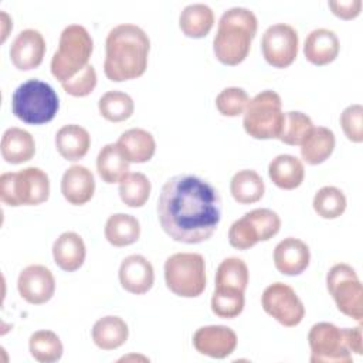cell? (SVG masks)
<instances>
[{
    "mask_svg": "<svg viewBox=\"0 0 363 363\" xmlns=\"http://www.w3.org/2000/svg\"><path fill=\"white\" fill-rule=\"evenodd\" d=\"M264 311L286 328L299 325L305 316V306L292 286L284 282L268 285L261 296Z\"/></svg>",
    "mask_w": 363,
    "mask_h": 363,
    "instance_id": "obj_12",
    "label": "cell"
},
{
    "mask_svg": "<svg viewBox=\"0 0 363 363\" xmlns=\"http://www.w3.org/2000/svg\"><path fill=\"white\" fill-rule=\"evenodd\" d=\"M116 146L129 163L149 162L156 150L153 135L142 128H132L125 130L119 136Z\"/></svg>",
    "mask_w": 363,
    "mask_h": 363,
    "instance_id": "obj_21",
    "label": "cell"
},
{
    "mask_svg": "<svg viewBox=\"0 0 363 363\" xmlns=\"http://www.w3.org/2000/svg\"><path fill=\"white\" fill-rule=\"evenodd\" d=\"M312 128H313L312 119L306 113L301 111H288L285 112V122H284L279 140L284 142L285 145L301 146V143L309 135Z\"/></svg>",
    "mask_w": 363,
    "mask_h": 363,
    "instance_id": "obj_38",
    "label": "cell"
},
{
    "mask_svg": "<svg viewBox=\"0 0 363 363\" xmlns=\"http://www.w3.org/2000/svg\"><path fill=\"white\" fill-rule=\"evenodd\" d=\"M96 170L105 183H119L129 173V162L116 143H108L98 153Z\"/></svg>",
    "mask_w": 363,
    "mask_h": 363,
    "instance_id": "obj_31",
    "label": "cell"
},
{
    "mask_svg": "<svg viewBox=\"0 0 363 363\" xmlns=\"http://www.w3.org/2000/svg\"><path fill=\"white\" fill-rule=\"evenodd\" d=\"M328 4L335 16L345 20L357 17L362 10V0H330Z\"/></svg>",
    "mask_w": 363,
    "mask_h": 363,
    "instance_id": "obj_42",
    "label": "cell"
},
{
    "mask_svg": "<svg viewBox=\"0 0 363 363\" xmlns=\"http://www.w3.org/2000/svg\"><path fill=\"white\" fill-rule=\"evenodd\" d=\"M362 116L363 108L360 104L349 105L340 113V125L346 138L354 143H360L363 140V129H362Z\"/></svg>",
    "mask_w": 363,
    "mask_h": 363,
    "instance_id": "obj_41",
    "label": "cell"
},
{
    "mask_svg": "<svg viewBox=\"0 0 363 363\" xmlns=\"http://www.w3.org/2000/svg\"><path fill=\"white\" fill-rule=\"evenodd\" d=\"M214 26V13L204 3L186 6L179 16V27L184 35L191 38L206 37Z\"/></svg>",
    "mask_w": 363,
    "mask_h": 363,
    "instance_id": "obj_27",
    "label": "cell"
},
{
    "mask_svg": "<svg viewBox=\"0 0 363 363\" xmlns=\"http://www.w3.org/2000/svg\"><path fill=\"white\" fill-rule=\"evenodd\" d=\"M335 133L326 126H313L301 143V156L308 164L323 163L335 149Z\"/></svg>",
    "mask_w": 363,
    "mask_h": 363,
    "instance_id": "obj_28",
    "label": "cell"
},
{
    "mask_svg": "<svg viewBox=\"0 0 363 363\" xmlns=\"http://www.w3.org/2000/svg\"><path fill=\"white\" fill-rule=\"evenodd\" d=\"M31 356L40 363H54L61 359L64 346L57 333L52 330H37L28 339Z\"/></svg>",
    "mask_w": 363,
    "mask_h": 363,
    "instance_id": "obj_32",
    "label": "cell"
},
{
    "mask_svg": "<svg viewBox=\"0 0 363 363\" xmlns=\"http://www.w3.org/2000/svg\"><path fill=\"white\" fill-rule=\"evenodd\" d=\"M157 216L170 238L199 244L208 240L220 223V196L208 182L193 174H177L162 187Z\"/></svg>",
    "mask_w": 363,
    "mask_h": 363,
    "instance_id": "obj_1",
    "label": "cell"
},
{
    "mask_svg": "<svg viewBox=\"0 0 363 363\" xmlns=\"http://www.w3.org/2000/svg\"><path fill=\"white\" fill-rule=\"evenodd\" d=\"M268 176L272 183L284 190L301 186L305 177V167L301 159L294 155H278L268 164Z\"/></svg>",
    "mask_w": 363,
    "mask_h": 363,
    "instance_id": "obj_24",
    "label": "cell"
},
{
    "mask_svg": "<svg viewBox=\"0 0 363 363\" xmlns=\"http://www.w3.org/2000/svg\"><path fill=\"white\" fill-rule=\"evenodd\" d=\"M248 285V267L238 257L223 259L216 271V288H233L245 291Z\"/></svg>",
    "mask_w": 363,
    "mask_h": 363,
    "instance_id": "obj_34",
    "label": "cell"
},
{
    "mask_svg": "<svg viewBox=\"0 0 363 363\" xmlns=\"http://www.w3.org/2000/svg\"><path fill=\"white\" fill-rule=\"evenodd\" d=\"M345 335V342L346 346L350 352H354L356 354L363 353V346H362V325H357L356 328H346L343 329Z\"/></svg>",
    "mask_w": 363,
    "mask_h": 363,
    "instance_id": "obj_43",
    "label": "cell"
},
{
    "mask_svg": "<svg viewBox=\"0 0 363 363\" xmlns=\"http://www.w3.org/2000/svg\"><path fill=\"white\" fill-rule=\"evenodd\" d=\"M245 305L244 292L233 288H214L211 296V311L218 318H237Z\"/></svg>",
    "mask_w": 363,
    "mask_h": 363,
    "instance_id": "obj_37",
    "label": "cell"
},
{
    "mask_svg": "<svg viewBox=\"0 0 363 363\" xmlns=\"http://www.w3.org/2000/svg\"><path fill=\"white\" fill-rule=\"evenodd\" d=\"M149 50L150 40L143 28L132 23L115 26L105 40L106 78L115 82L139 78L147 68Z\"/></svg>",
    "mask_w": 363,
    "mask_h": 363,
    "instance_id": "obj_2",
    "label": "cell"
},
{
    "mask_svg": "<svg viewBox=\"0 0 363 363\" xmlns=\"http://www.w3.org/2000/svg\"><path fill=\"white\" fill-rule=\"evenodd\" d=\"M92 50V37L84 26H67L60 34L58 48L51 58L52 77L60 82L75 77L89 64Z\"/></svg>",
    "mask_w": 363,
    "mask_h": 363,
    "instance_id": "obj_5",
    "label": "cell"
},
{
    "mask_svg": "<svg viewBox=\"0 0 363 363\" xmlns=\"http://www.w3.org/2000/svg\"><path fill=\"white\" fill-rule=\"evenodd\" d=\"M129 336L126 322L115 315L98 319L92 326V340L102 350H113L121 347Z\"/></svg>",
    "mask_w": 363,
    "mask_h": 363,
    "instance_id": "obj_26",
    "label": "cell"
},
{
    "mask_svg": "<svg viewBox=\"0 0 363 363\" xmlns=\"http://www.w3.org/2000/svg\"><path fill=\"white\" fill-rule=\"evenodd\" d=\"M91 146L88 130L79 125L69 123L58 129L55 135V147L58 153L69 162L82 159Z\"/></svg>",
    "mask_w": 363,
    "mask_h": 363,
    "instance_id": "obj_25",
    "label": "cell"
},
{
    "mask_svg": "<svg viewBox=\"0 0 363 363\" xmlns=\"http://www.w3.org/2000/svg\"><path fill=\"white\" fill-rule=\"evenodd\" d=\"M230 191L240 204H252L261 200L265 191L262 177L251 169L238 170L230 182Z\"/></svg>",
    "mask_w": 363,
    "mask_h": 363,
    "instance_id": "obj_30",
    "label": "cell"
},
{
    "mask_svg": "<svg viewBox=\"0 0 363 363\" xmlns=\"http://www.w3.org/2000/svg\"><path fill=\"white\" fill-rule=\"evenodd\" d=\"M62 89L72 96H86L96 86V71L92 64H88L82 71H79L75 77L61 82Z\"/></svg>",
    "mask_w": 363,
    "mask_h": 363,
    "instance_id": "obj_40",
    "label": "cell"
},
{
    "mask_svg": "<svg viewBox=\"0 0 363 363\" xmlns=\"http://www.w3.org/2000/svg\"><path fill=\"white\" fill-rule=\"evenodd\" d=\"M235 332L223 325H208L199 328L193 335L194 349L213 359H225L237 347Z\"/></svg>",
    "mask_w": 363,
    "mask_h": 363,
    "instance_id": "obj_15",
    "label": "cell"
},
{
    "mask_svg": "<svg viewBox=\"0 0 363 363\" xmlns=\"http://www.w3.org/2000/svg\"><path fill=\"white\" fill-rule=\"evenodd\" d=\"M340 50L339 38L335 31L329 28L312 30L303 44V54L306 60L315 65H326L332 62Z\"/></svg>",
    "mask_w": 363,
    "mask_h": 363,
    "instance_id": "obj_20",
    "label": "cell"
},
{
    "mask_svg": "<svg viewBox=\"0 0 363 363\" xmlns=\"http://www.w3.org/2000/svg\"><path fill=\"white\" fill-rule=\"evenodd\" d=\"M60 99L54 88L41 79H27L11 95V111L23 122L43 125L54 119Z\"/></svg>",
    "mask_w": 363,
    "mask_h": 363,
    "instance_id": "obj_4",
    "label": "cell"
},
{
    "mask_svg": "<svg viewBox=\"0 0 363 363\" xmlns=\"http://www.w3.org/2000/svg\"><path fill=\"white\" fill-rule=\"evenodd\" d=\"M1 23H3V34H1V41H4L9 35V28H6V26L13 27V21L10 20V17L7 16V13L1 11Z\"/></svg>",
    "mask_w": 363,
    "mask_h": 363,
    "instance_id": "obj_44",
    "label": "cell"
},
{
    "mask_svg": "<svg viewBox=\"0 0 363 363\" xmlns=\"http://www.w3.org/2000/svg\"><path fill=\"white\" fill-rule=\"evenodd\" d=\"M105 238L113 247H126L136 242L140 237V224L136 217L126 213H116L105 223Z\"/></svg>",
    "mask_w": 363,
    "mask_h": 363,
    "instance_id": "obj_29",
    "label": "cell"
},
{
    "mask_svg": "<svg viewBox=\"0 0 363 363\" xmlns=\"http://www.w3.org/2000/svg\"><path fill=\"white\" fill-rule=\"evenodd\" d=\"M312 206L322 218H337L346 210V196L335 186H323L315 193Z\"/></svg>",
    "mask_w": 363,
    "mask_h": 363,
    "instance_id": "obj_36",
    "label": "cell"
},
{
    "mask_svg": "<svg viewBox=\"0 0 363 363\" xmlns=\"http://www.w3.org/2000/svg\"><path fill=\"white\" fill-rule=\"evenodd\" d=\"M95 191V179L92 172L81 164L68 167L61 177V193L64 199L74 206L88 203Z\"/></svg>",
    "mask_w": 363,
    "mask_h": 363,
    "instance_id": "obj_19",
    "label": "cell"
},
{
    "mask_svg": "<svg viewBox=\"0 0 363 363\" xmlns=\"http://www.w3.org/2000/svg\"><path fill=\"white\" fill-rule=\"evenodd\" d=\"M326 286L337 309L346 316L362 322L363 288L356 271L347 264H335L326 275Z\"/></svg>",
    "mask_w": 363,
    "mask_h": 363,
    "instance_id": "obj_10",
    "label": "cell"
},
{
    "mask_svg": "<svg viewBox=\"0 0 363 363\" xmlns=\"http://www.w3.org/2000/svg\"><path fill=\"white\" fill-rule=\"evenodd\" d=\"M257 16L247 7H231L225 10L217 26L213 40L216 58L225 65L242 62L251 48V41L257 34Z\"/></svg>",
    "mask_w": 363,
    "mask_h": 363,
    "instance_id": "obj_3",
    "label": "cell"
},
{
    "mask_svg": "<svg viewBox=\"0 0 363 363\" xmlns=\"http://www.w3.org/2000/svg\"><path fill=\"white\" fill-rule=\"evenodd\" d=\"M85 255V242L82 237L74 231H65L54 241V262L67 272L77 271L84 264Z\"/></svg>",
    "mask_w": 363,
    "mask_h": 363,
    "instance_id": "obj_22",
    "label": "cell"
},
{
    "mask_svg": "<svg viewBox=\"0 0 363 363\" xmlns=\"http://www.w3.org/2000/svg\"><path fill=\"white\" fill-rule=\"evenodd\" d=\"M164 281L177 296L196 298L206 288V262L197 252H176L164 262Z\"/></svg>",
    "mask_w": 363,
    "mask_h": 363,
    "instance_id": "obj_8",
    "label": "cell"
},
{
    "mask_svg": "<svg viewBox=\"0 0 363 363\" xmlns=\"http://www.w3.org/2000/svg\"><path fill=\"white\" fill-rule=\"evenodd\" d=\"M45 54V40L35 28H26L17 34L10 45V60L20 71L37 68Z\"/></svg>",
    "mask_w": 363,
    "mask_h": 363,
    "instance_id": "obj_16",
    "label": "cell"
},
{
    "mask_svg": "<svg viewBox=\"0 0 363 363\" xmlns=\"http://www.w3.org/2000/svg\"><path fill=\"white\" fill-rule=\"evenodd\" d=\"M299 37L296 30L286 23L269 26L261 40L262 55L275 68L289 67L298 55Z\"/></svg>",
    "mask_w": 363,
    "mask_h": 363,
    "instance_id": "obj_13",
    "label": "cell"
},
{
    "mask_svg": "<svg viewBox=\"0 0 363 363\" xmlns=\"http://www.w3.org/2000/svg\"><path fill=\"white\" fill-rule=\"evenodd\" d=\"M311 261L309 247L299 238L286 237L274 248L275 268L284 275H299Z\"/></svg>",
    "mask_w": 363,
    "mask_h": 363,
    "instance_id": "obj_18",
    "label": "cell"
},
{
    "mask_svg": "<svg viewBox=\"0 0 363 363\" xmlns=\"http://www.w3.org/2000/svg\"><path fill=\"white\" fill-rule=\"evenodd\" d=\"M150 190L149 179L140 172H129L119 182L121 200L129 207H142L147 201Z\"/></svg>",
    "mask_w": 363,
    "mask_h": 363,
    "instance_id": "obj_35",
    "label": "cell"
},
{
    "mask_svg": "<svg viewBox=\"0 0 363 363\" xmlns=\"http://www.w3.org/2000/svg\"><path fill=\"white\" fill-rule=\"evenodd\" d=\"M285 122L281 96L265 89L250 99L242 118L245 132L254 139H279Z\"/></svg>",
    "mask_w": 363,
    "mask_h": 363,
    "instance_id": "obj_7",
    "label": "cell"
},
{
    "mask_svg": "<svg viewBox=\"0 0 363 363\" xmlns=\"http://www.w3.org/2000/svg\"><path fill=\"white\" fill-rule=\"evenodd\" d=\"M99 113L109 122H122L132 116L135 104L130 95L122 91H108L98 101Z\"/></svg>",
    "mask_w": 363,
    "mask_h": 363,
    "instance_id": "obj_33",
    "label": "cell"
},
{
    "mask_svg": "<svg viewBox=\"0 0 363 363\" xmlns=\"http://www.w3.org/2000/svg\"><path fill=\"white\" fill-rule=\"evenodd\" d=\"M119 282L130 294H146L155 282V271L150 261L139 254L128 255L119 267Z\"/></svg>",
    "mask_w": 363,
    "mask_h": 363,
    "instance_id": "obj_17",
    "label": "cell"
},
{
    "mask_svg": "<svg viewBox=\"0 0 363 363\" xmlns=\"http://www.w3.org/2000/svg\"><path fill=\"white\" fill-rule=\"evenodd\" d=\"M312 363H350L352 353L346 346L343 329L329 322L315 323L308 333Z\"/></svg>",
    "mask_w": 363,
    "mask_h": 363,
    "instance_id": "obj_11",
    "label": "cell"
},
{
    "mask_svg": "<svg viewBox=\"0 0 363 363\" xmlns=\"http://www.w3.org/2000/svg\"><path fill=\"white\" fill-rule=\"evenodd\" d=\"M50 196L48 174L40 167H26L0 176V199L10 207L37 206Z\"/></svg>",
    "mask_w": 363,
    "mask_h": 363,
    "instance_id": "obj_6",
    "label": "cell"
},
{
    "mask_svg": "<svg viewBox=\"0 0 363 363\" xmlns=\"http://www.w3.org/2000/svg\"><path fill=\"white\" fill-rule=\"evenodd\" d=\"M0 149L7 163L20 164L33 159L35 155V142L28 130L13 126L4 130Z\"/></svg>",
    "mask_w": 363,
    "mask_h": 363,
    "instance_id": "obj_23",
    "label": "cell"
},
{
    "mask_svg": "<svg viewBox=\"0 0 363 363\" xmlns=\"http://www.w3.org/2000/svg\"><path fill=\"white\" fill-rule=\"evenodd\" d=\"M248 102L250 96L247 91L240 86L224 88L216 96V108L224 116H238L244 113Z\"/></svg>",
    "mask_w": 363,
    "mask_h": 363,
    "instance_id": "obj_39",
    "label": "cell"
},
{
    "mask_svg": "<svg viewBox=\"0 0 363 363\" xmlns=\"http://www.w3.org/2000/svg\"><path fill=\"white\" fill-rule=\"evenodd\" d=\"M17 289L20 296L33 305L48 302L55 291V279L52 272L44 265L26 267L17 279Z\"/></svg>",
    "mask_w": 363,
    "mask_h": 363,
    "instance_id": "obj_14",
    "label": "cell"
},
{
    "mask_svg": "<svg viewBox=\"0 0 363 363\" xmlns=\"http://www.w3.org/2000/svg\"><path fill=\"white\" fill-rule=\"evenodd\" d=\"M281 228L279 216L271 208H254L235 220L228 230L230 245L248 250L258 241H268Z\"/></svg>",
    "mask_w": 363,
    "mask_h": 363,
    "instance_id": "obj_9",
    "label": "cell"
}]
</instances>
